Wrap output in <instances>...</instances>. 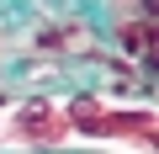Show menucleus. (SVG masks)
<instances>
[{"label":"nucleus","instance_id":"f257e3e1","mask_svg":"<svg viewBox=\"0 0 159 154\" xmlns=\"http://www.w3.org/2000/svg\"><path fill=\"white\" fill-rule=\"evenodd\" d=\"M43 149L159 154V106L96 91H32L0 106V154H43Z\"/></svg>","mask_w":159,"mask_h":154}]
</instances>
